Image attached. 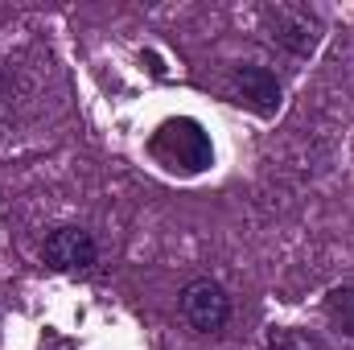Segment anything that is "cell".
I'll use <instances>...</instances> for the list:
<instances>
[{
    "label": "cell",
    "instance_id": "6da1fadb",
    "mask_svg": "<svg viewBox=\"0 0 354 350\" xmlns=\"http://www.w3.org/2000/svg\"><path fill=\"white\" fill-rule=\"evenodd\" d=\"M153 157L169 169H181V174H202V169L214 165V145H210V132L198 120L177 116V120H165L153 132Z\"/></svg>",
    "mask_w": 354,
    "mask_h": 350
},
{
    "label": "cell",
    "instance_id": "8992f818",
    "mask_svg": "<svg viewBox=\"0 0 354 350\" xmlns=\"http://www.w3.org/2000/svg\"><path fill=\"white\" fill-rule=\"evenodd\" d=\"M326 317L334 322V330H342L346 338H354V284H338L326 297Z\"/></svg>",
    "mask_w": 354,
    "mask_h": 350
},
{
    "label": "cell",
    "instance_id": "52a82bcc",
    "mask_svg": "<svg viewBox=\"0 0 354 350\" xmlns=\"http://www.w3.org/2000/svg\"><path fill=\"white\" fill-rule=\"evenodd\" d=\"M268 350H317V342L309 334H301V330H276Z\"/></svg>",
    "mask_w": 354,
    "mask_h": 350
},
{
    "label": "cell",
    "instance_id": "5b68a950",
    "mask_svg": "<svg viewBox=\"0 0 354 350\" xmlns=\"http://www.w3.org/2000/svg\"><path fill=\"white\" fill-rule=\"evenodd\" d=\"M235 87L243 95V103L256 107L260 116H272L280 107V83H276V75L264 71V66H239L235 71Z\"/></svg>",
    "mask_w": 354,
    "mask_h": 350
},
{
    "label": "cell",
    "instance_id": "277c9868",
    "mask_svg": "<svg viewBox=\"0 0 354 350\" xmlns=\"http://www.w3.org/2000/svg\"><path fill=\"white\" fill-rule=\"evenodd\" d=\"M41 256L54 272H87L99 256V248H95L91 231H83V227H58V231L46 235Z\"/></svg>",
    "mask_w": 354,
    "mask_h": 350
},
{
    "label": "cell",
    "instance_id": "3957f363",
    "mask_svg": "<svg viewBox=\"0 0 354 350\" xmlns=\"http://www.w3.org/2000/svg\"><path fill=\"white\" fill-rule=\"evenodd\" d=\"M268 21H272V37H276L288 54H297V58L313 54L317 42H322V21H317L309 8L276 4V8H268Z\"/></svg>",
    "mask_w": 354,
    "mask_h": 350
},
{
    "label": "cell",
    "instance_id": "7a4b0ae2",
    "mask_svg": "<svg viewBox=\"0 0 354 350\" xmlns=\"http://www.w3.org/2000/svg\"><path fill=\"white\" fill-rule=\"evenodd\" d=\"M181 317L198 330V334H218L231 317V297L218 280L198 276L181 288Z\"/></svg>",
    "mask_w": 354,
    "mask_h": 350
}]
</instances>
